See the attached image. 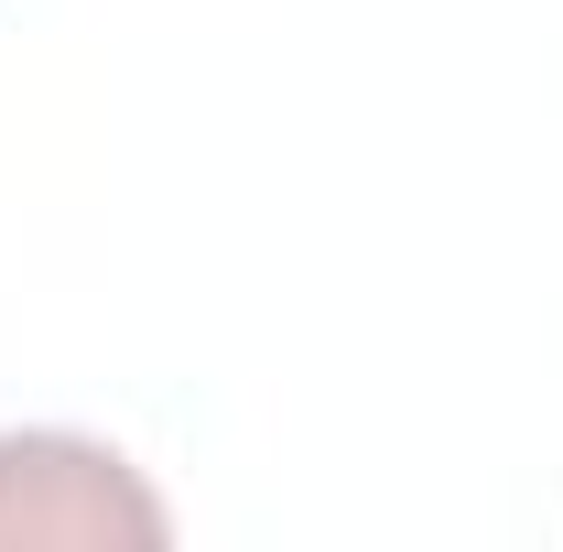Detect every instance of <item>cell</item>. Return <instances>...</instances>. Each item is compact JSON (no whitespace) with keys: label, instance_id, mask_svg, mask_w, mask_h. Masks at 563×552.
<instances>
[{"label":"cell","instance_id":"6da1fadb","mask_svg":"<svg viewBox=\"0 0 563 552\" xmlns=\"http://www.w3.org/2000/svg\"><path fill=\"white\" fill-rule=\"evenodd\" d=\"M163 498L87 433H0V542H163Z\"/></svg>","mask_w":563,"mask_h":552}]
</instances>
